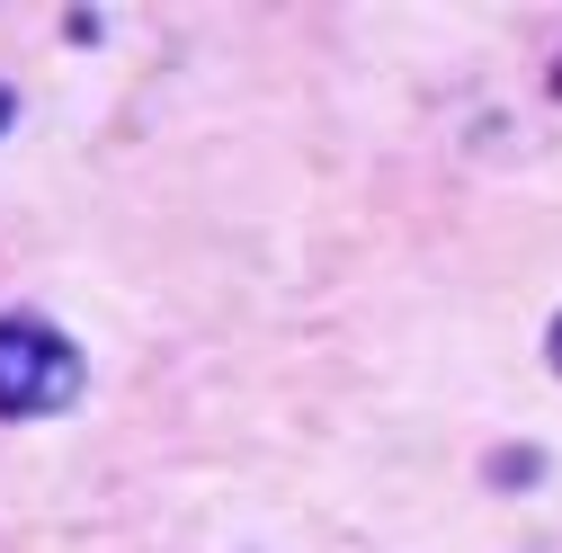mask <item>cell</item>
<instances>
[{
    "label": "cell",
    "mask_w": 562,
    "mask_h": 553,
    "mask_svg": "<svg viewBox=\"0 0 562 553\" xmlns=\"http://www.w3.org/2000/svg\"><path fill=\"white\" fill-rule=\"evenodd\" d=\"M81 393V349L36 313H0V410L10 420H36V410H63Z\"/></svg>",
    "instance_id": "1"
}]
</instances>
